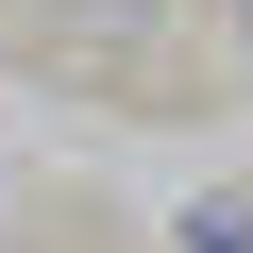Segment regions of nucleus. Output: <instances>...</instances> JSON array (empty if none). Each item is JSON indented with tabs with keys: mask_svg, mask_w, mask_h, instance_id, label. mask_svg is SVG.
Here are the masks:
<instances>
[{
	"mask_svg": "<svg viewBox=\"0 0 253 253\" xmlns=\"http://www.w3.org/2000/svg\"><path fill=\"white\" fill-rule=\"evenodd\" d=\"M169 253H253V169L186 186V203H169Z\"/></svg>",
	"mask_w": 253,
	"mask_h": 253,
	"instance_id": "obj_1",
	"label": "nucleus"
}]
</instances>
